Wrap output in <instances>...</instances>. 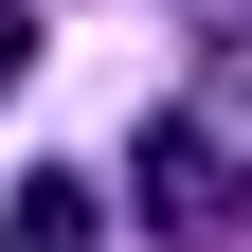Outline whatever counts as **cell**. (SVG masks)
Here are the masks:
<instances>
[{"label": "cell", "instance_id": "6da1fadb", "mask_svg": "<svg viewBox=\"0 0 252 252\" xmlns=\"http://www.w3.org/2000/svg\"><path fill=\"white\" fill-rule=\"evenodd\" d=\"M144 198H162V234H216V216H234V180H216V126H144Z\"/></svg>", "mask_w": 252, "mask_h": 252}, {"label": "cell", "instance_id": "7a4b0ae2", "mask_svg": "<svg viewBox=\"0 0 252 252\" xmlns=\"http://www.w3.org/2000/svg\"><path fill=\"white\" fill-rule=\"evenodd\" d=\"M18 72H36V18H18V0H0V90H18Z\"/></svg>", "mask_w": 252, "mask_h": 252}, {"label": "cell", "instance_id": "3957f363", "mask_svg": "<svg viewBox=\"0 0 252 252\" xmlns=\"http://www.w3.org/2000/svg\"><path fill=\"white\" fill-rule=\"evenodd\" d=\"M180 18H198V36H252V0H180Z\"/></svg>", "mask_w": 252, "mask_h": 252}]
</instances>
